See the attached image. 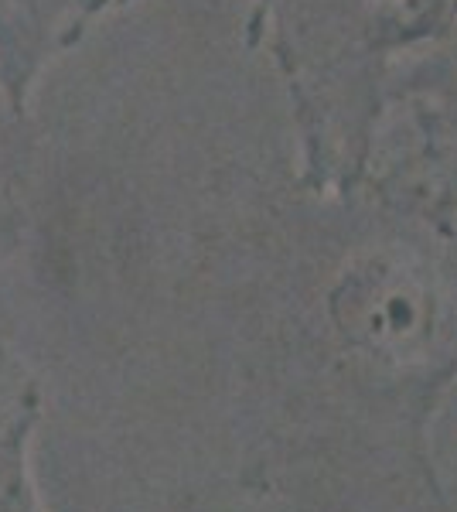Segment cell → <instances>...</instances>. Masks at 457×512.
I'll return each mask as SVG.
<instances>
[{"instance_id":"obj_1","label":"cell","mask_w":457,"mask_h":512,"mask_svg":"<svg viewBox=\"0 0 457 512\" xmlns=\"http://www.w3.org/2000/svg\"><path fill=\"white\" fill-rule=\"evenodd\" d=\"M335 308L362 349L417 355L444 325V287L423 256L382 250L348 270Z\"/></svg>"},{"instance_id":"obj_2","label":"cell","mask_w":457,"mask_h":512,"mask_svg":"<svg viewBox=\"0 0 457 512\" xmlns=\"http://www.w3.org/2000/svg\"><path fill=\"white\" fill-rule=\"evenodd\" d=\"M99 4L103 0H0V79L14 106H21L41 62L76 35Z\"/></svg>"},{"instance_id":"obj_3","label":"cell","mask_w":457,"mask_h":512,"mask_svg":"<svg viewBox=\"0 0 457 512\" xmlns=\"http://www.w3.org/2000/svg\"><path fill=\"white\" fill-rule=\"evenodd\" d=\"M0 35H4V18H0Z\"/></svg>"}]
</instances>
